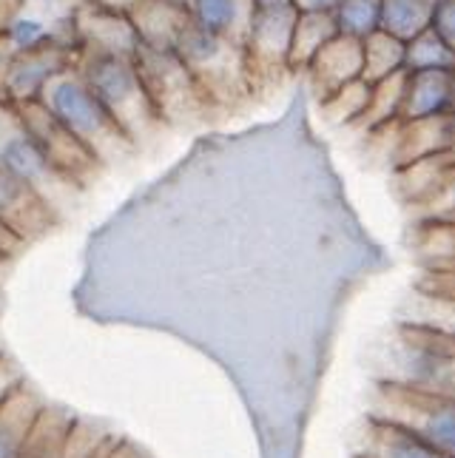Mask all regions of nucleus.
Listing matches in <instances>:
<instances>
[{"mask_svg":"<svg viewBox=\"0 0 455 458\" xmlns=\"http://www.w3.org/2000/svg\"><path fill=\"white\" fill-rule=\"evenodd\" d=\"M373 382L455 396V336L430 325L399 319L375 356Z\"/></svg>","mask_w":455,"mask_h":458,"instance_id":"1","label":"nucleus"},{"mask_svg":"<svg viewBox=\"0 0 455 458\" xmlns=\"http://www.w3.org/2000/svg\"><path fill=\"white\" fill-rule=\"evenodd\" d=\"M77 72L120 123V129L134 140V146H139V140L154 137L165 125L134 57L80 49Z\"/></svg>","mask_w":455,"mask_h":458,"instance_id":"2","label":"nucleus"},{"mask_svg":"<svg viewBox=\"0 0 455 458\" xmlns=\"http://www.w3.org/2000/svg\"><path fill=\"white\" fill-rule=\"evenodd\" d=\"M43 103L103 165L134 154L137 148L134 140L120 129V123L112 117V112H108L97 94L86 86L77 66L63 72L57 81L46 89Z\"/></svg>","mask_w":455,"mask_h":458,"instance_id":"3","label":"nucleus"},{"mask_svg":"<svg viewBox=\"0 0 455 458\" xmlns=\"http://www.w3.org/2000/svg\"><path fill=\"white\" fill-rule=\"evenodd\" d=\"M174 52L194 74L208 106H228L242 94L254 91L257 81L242 43H233L223 35L188 21Z\"/></svg>","mask_w":455,"mask_h":458,"instance_id":"4","label":"nucleus"},{"mask_svg":"<svg viewBox=\"0 0 455 458\" xmlns=\"http://www.w3.org/2000/svg\"><path fill=\"white\" fill-rule=\"evenodd\" d=\"M367 413L413 430L433 447L455 458V396L373 382Z\"/></svg>","mask_w":455,"mask_h":458,"instance_id":"5","label":"nucleus"},{"mask_svg":"<svg viewBox=\"0 0 455 458\" xmlns=\"http://www.w3.org/2000/svg\"><path fill=\"white\" fill-rule=\"evenodd\" d=\"M0 163L12 174H18L26 185L35 188L57 214L63 205L77 197V191H83L80 185H74L52 165V160L38 146L35 134L23 123L21 112L4 100H0Z\"/></svg>","mask_w":455,"mask_h":458,"instance_id":"6","label":"nucleus"},{"mask_svg":"<svg viewBox=\"0 0 455 458\" xmlns=\"http://www.w3.org/2000/svg\"><path fill=\"white\" fill-rule=\"evenodd\" d=\"M134 63L139 74H143L163 123H180L211 108L199 83L194 81V74L188 72L174 49H154V46H146L139 40Z\"/></svg>","mask_w":455,"mask_h":458,"instance_id":"7","label":"nucleus"},{"mask_svg":"<svg viewBox=\"0 0 455 458\" xmlns=\"http://www.w3.org/2000/svg\"><path fill=\"white\" fill-rule=\"evenodd\" d=\"M77 46H49V49L23 52L0 63V100L9 106L40 103L63 72L77 66Z\"/></svg>","mask_w":455,"mask_h":458,"instance_id":"8","label":"nucleus"},{"mask_svg":"<svg viewBox=\"0 0 455 458\" xmlns=\"http://www.w3.org/2000/svg\"><path fill=\"white\" fill-rule=\"evenodd\" d=\"M14 108L21 112L23 123L29 125V131L35 134L38 146L43 148V154L49 157L52 165L63 174V177H69L80 188H86L94 177H97L103 163L49 112V108H46L43 100L29 103V106H14Z\"/></svg>","mask_w":455,"mask_h":458,"instance_id":"9","label":"nucleus"},{"mask_svg":"<svg viewBox=\"0 0 455 458\" xmlns=\"http://www.w3.org/2000/svg\"><path fill=\"white\" fill-rule=\"evenodd\" d=\"M296 21H299V9L293 4L254 9L245 38V55L250 63V72H254V81L274 77L279 72H291Z\"/></svg>","mask_w":455,"mask_h":458,"instance_id":"10","label":"nucleus"},{"mask_svg":"<svg viewBox=\"0 0 455 458\" xmlns=\"http://www.w3.org/2000/svg\"><path fill=\"white\" fill-rule=\"evenodd\" d=\"M108 436L112 433H103L66 410L46 404L29 438L26 458H94Z\"/></svg>","mask_w":455,"mask_h":458,"instance_id":"11","label":"nucleus"},{"mask_svg":"<svg viewBox=\"0 0 455 458\" xmlns=\"http://www.w3.org/2000/svg\"><path fill=\"white\" fill-rule=\"evenodd\" d=\"M57 219L60 214L35 188L0 163V223L23 236L26 242H35L38 236L57 225Z\"/></svg>","mask_w":455,"mask_h":458,"instance_id":"12","label":"nucleus"},{"mask_svg":"<svg viewBox=\"0 0 455 458\" xmlns=\"http://www.w3.org/2000/svg\"><path fill=\"white\" fill-rule=\"evenodd\" d=\"M74 26H77V43L80 49L94 52H112L134 57L139 49V31L131 21V14L105 9L97 4H88L74 12Z\"/></svg>","mask_w":455,"mask_h":458,"instance_id":"13","label":"nucleus"},{"mask_svg":"<svg viewBox=\"0 0 455 458\" xmlns=\"http://www.w3.org/2000/svg\"><path fill=\"white\" fill-rule=\"evenodd\" d=\"M350 458H452V455L433 447L430 441L401 428L396 421L367 413L362 428L356 433Z\"/></svg>","mask_w":455,"mask_h":458,"instance_id":"14","label":"nucleus"},{"mask_svg":"<svg viewBox=\"0 0 455 458\" xmlns=\"http://www.w3.org/2000/svg\"><path fill=\"white\" fill-rule=\"evenodd\" d=\"M308 81L316 91L319 103L324 98H331L333 91L341 86H348L358 77H365V40H356L348 35H339L324 46V49L310 60V66L305 69Z\"/></svg>","mask_w":455,"mask_h":458,"instance_id":"15","label":"nucleus"},{"mask_svg":"<svg viewBox=\"0 0 455 458\" xmlns=\"http://www.w3.org/2000/svg\"><path fill=\"white\" fill-rule=\"evenodd\" d=\"M452 114V72H407L399 123Z\"/></svg>","mask_w":455,"mask_h":458,"instance_id":"16","label":"nucleus"},{"mask_svg":"<svg viewBox=\"0 0 455 458\" xmlns=\"http://www.w3.org/2000/svg\"><path fill=\"white\" fill-rule=\"evenodd\" d=\"M43 407V399L26 382L0 404V458H26Z\"/></svg>","mask_w":455,"mask_h":458,"instance_id":"17","label":"nucleus"},{"mask_svg":"<svg viewBox=\"0 0 455 458\" xmlns=\"http://www.w3.org/2000/svg\"><path fill=\"white\" fill-rule=\"evenodd\" d=\"M129 14L139 31V40L154 49H174L185 23L191 21L185 6L168 4V0H137Z\"/></svg>","mask_w":455,"mask_h":458,"instance_id":"18","label":"nucleus"},{"mask_svg":"<svg viewBox=\"0 0 455 458\" xmlns=\"http://www.w3.org/2000/svg\"><path fill=\"white\" fill-rule=\"evenodd\" d=\"M188 14L197 26L245 46L248 26L254 18V4L250 0H191Z\"/></svg>","mask_w":455,"mask_h":458,"instance_id":"19","label":"nucleus"},{"mask_svg":"<svg viewBox=\"0 0 455 458\" xmlns=\"http://www.w3.org/2000/svg\"><path fill=\"white\" fill-rule=\"evenodd\" d=\"M401 319L430 325L455 336V288L418 282L416 293L410 296V302H407V310L401 313Z\"/></svg>","mask_w":455,"mask_h":458,"instance_id":"20","label":"nucleus"},{"mask_svg":"<svg viewBox=\"0 0 455 458\" xmlns=\"http://www.w3.org/2000/svg\"><path fill=\"white\" fill-rule=\"evenodd\" d=\"M339 35L333 12H299L291 49V72H305L327 43Z\"/></svg>","mask_w":455,"mask_h":458,"instance_id":"21","label":"nucleus"},{"mask_svg":"<svg viewBox=\"0 0 455 458\" xmlns=\"http://www.w3.org/2000/svg\"><path fill=\"white\" fill-rule=\"evenodd\" d=\"M404 86H407V72H396L384 77V81L373 83V94H370V106L358 123V129L367 131H382L387 125L399 123L401 117V103H404Z\"/></svg>","mask_w":455,"mask_h":458,"instance_id":"22","label":"nucleus"},{"mask_svg":"<svg viewBox=\"0 0 455 458\" xmlns=\"http://www.w3.org/2000/svg\"><path fill=\"white\" fill-rule=\"evenodd\" d=\"M433 23V6L427 0H382V31L404 43L418 38Z\"/></svg>","mask_w":455,"mask_h":458,"instance_id":"23","label":"nucleus"},{"mask_svg":"<svg viewBox=\"0 0 455 458\" xmlns=\"http://www.w3.org/2000/svg\"><path fill=\"white\" fill-rule=\"evenodd\" d=\"M404 72H455V46L430 26L407 43Z\"/></svg>","mask_w":455,"mask_h":458,"instance_id":"24","label":"nucleus"},{"mask_svg":"<svg viewBox=\"0 0 455 458\" xmlns=\"http://www.w3.org/2000/svg\"><path fill=\"white\" fill-rule=\"evenodd\" d=\"M404 57L407 43L379 29L365 40V77L370 83H375L396 72H404Z\"/></svg>","mask_w":455,"mask_h":458,"instance_id":"25","label":"nucleus"},{"mask_svg":"<svg viewBox=\"0 0 455 458\" xmlns=\"http://www.w3.org/2000/svg\"><path fill=\"white\" fill-rule=\"evenodd\" d=\"M370 94H373V83L367 77H358V81L333 91L331 98H324L322 112L336 125H358L370 106Z\"/></svg>","mask_w":455,"mask_h":458,"instance_id":"26","label":"nucleus"},{"mask_svg":"<svg viewBox=\"0 0 455 458\" xmlns=\"http://www.w3.org/2000/svg\"><path fill=\"white\" fill-rule=\"evenodd\" d=\"M341 35L367 40L382 29V0H341L333 9Z\"/></svg>","mask_w":455,"mask_h":458,"instance_id":"27","label":"nucleus"},{"mask_svg":"<svg viewBox=\"0 0 455 458\" xmlns=\"http://www.w3.org/2000/svg\"><path fill=\"white\" fill-rule=\"evenodd\" d=\"M418 208L421 219H430V223H450V219H455V163L447 168L444 180L438 182L435 191Z\"/></svg>","mask_w":455,"mask_h":458,"instance_id":"28","label":"nucleus"},{"mask_svg":"<svg viewBox=\"0 0 455 458\" xmlns=\"http://www.w3.org/2000/svg\"><path fill=\"white\" fill-rule=\"evenodd\" d=\"M421 254L433 259H444L455 254V219L450 223H430V219H421Z\"/></svg>","mask_w":455,"mask_h":458,"instance_id":"29","label":"nucleus"},{"mask_svg":"<svg viewBox=\"0 0 455 458\" xmlns=\"http://www.w3.org/2000/svg\"><path fill=\"white\" fill-rule=\"evenodd\" d=\"M94 458H151L143 447L134 445L131 438L125 436H108L103 441V447L94 453Z\"/></svg>","mask_w":455,"mask_h":458,"instance_id":"30","label":"nucleus"},{"mask_svg":"<svg viewBox=\"0 0 455 458\" xmlns=\"http://www.w3.org/2000/svg\"><path fill=\"white\" fill-rule=\"evenodd\" d=\"M430 26L450 46H455V0H442V4L433 6V23Z\"/></svg>","mask_w":455,"mask_h":458,"instance_id":"31","label":"nucleus"},{"mask_svg":"<svg viewBox=\"0 0 455 458\" xmlns=\"http://www.w3.org/2000/svg\"><path fill=\"white\" fill-rule=\"evenodd\" d=\"M421 282H427V285H442V288H455V254L427 262V274L421 276Z\"/></svg>","mask_w":455,"mask_h":458,"instance_id":"32","label":"nucleus"},{"mask_svg":"<svg viewBox=\"0 0 455 458\" xmlns=\"http://www.w3.org/2000/svg\"><path fill=\"white\" fill-rule=\"evenodd\" d=\"M23 382H26V376L21 373V368H14L9 356H0V404H4Z\"/></svg>","mask_w":455,"mask_h":458,"instance_id":"33","label":"nucleus"},{"mask_svg":"<svg viewBox=\"0 0 455 458\" xmlns=\"http://www.w3.org/2000/svg\"><path fill=\"white\" fill-rule=\"evenodd\" d=\"M26 240L23 236H18L12 228H6L4 223H0V259H6L9 265L21 257V250H26Z\"/></svg>","mask_w":455,"mask_h":458,"instance_id":"34","label":"nucleus"},{"mask_svg":"<svg viewBox=\"0 0 455 458\" xmlns=\"http://www.w3.org/2000/svg\"><path fill=\"white\" fill-rule=\"evenodd\" d=\"M299 12H333L341 0H291Z\"/></svg>","mask_w":455,"mask_h":458,"instance_id":"35","label":"nucleus"},{"mask_svg":"<svg viewBox=\"0 0 455 458\" xmlns=\"http://www.w3.org/2000/svg\"><path fill=\"white\" fill-rule=\"evenodd\" d=\"M26 0H0V31H4V26L23 9Z\"/></svg>","mask_w":455,"mask_h":458,"instance_id":"36","label":"nucleus"},{"mask_svg":"<svg viewBox=\"0 0 455 458\" xmlns=\"http://www.w3.org/2000/svg\"><path fill=\"white\" fill-rule=\"evenodd\" d=\"M447 157L455 163V112L450 114V143H447Z\"/></svg>","mask_w":455,"mask_h":458,"instance_id":"37","label":"nucleus"},{"mask_svg":"<svg viewBox=\"0 0 455 458\" xmlns=\"http://www.w3.org/2000/svg\"><path fill=\"white\" fill-rule=\"evenodd\" d=\"M250 4H254V9H271V6H285L291 0H250Z\"/></svg>","mask_w":455,"mask_h":458,"instance_id":"38","label":"nucleus"},{"mask_svg":"<svg viewBox=\"0 0 455 458\" xmlns=\"http://www.w3.org/2000/svg\"><path fill=\"white\" fill-rule=\"evenodd\" d=\"M6 271H9V262H6V259H0V282H4Z\"/></svg>","mask_w":455,"mask_h":458,"instance_id":"39","label":"nucleus"},{"mask_svg":"<svg viewBox=\"0 0 455 458\" xmlns=\"http://www.w3.org/2000/svg\"><path fill=\"white\" fill-rule=\"evenodd\" d=\"M168 4H177V6H185L188 9V4H191V0H168Z\"/></svg>","mask_w":455,"mask_h":458,"instance_id":"40","label":"nucleus"},{"mask_svg":"<svg viewBox=\"0 0 455 458\" xmlns=\"http://www.w3.org/2000/svg\"><path fill=\"white\" fill-rule=\"evenodd\" d=\"M452 112H455V72H452Z\"/></svg>","mask_w":455,"mask_h":458,"instance_id":"41","label":"nucleus"},{"mask_svg":"<svg viewBox=\"0 0 455 458\" xmlns=\"http://www.w3.org/2000/svg\"><path fill=\"white\" fill-rule=\"evenodd\" d=\"M427 4H430V6H435V4H442V0H427Z\"/></svg>","mask_w":455,"mask_h":458,"instance_id":"42","label":"nucleus"},{"mask_svg":"<svg viewBox=\"0 0 455 458\" xmlns=\"http://www.w3.org/2000/svg\"><path fill=\"white\" fill-rule=\"evenodd\" d=\"M0 308H4V293H0Z\"/></svg>","mask_w":455,"mask_h":458,"instance_id":"43","label":"nucleus"},{"mask_svg":"<svg viewBox=\"0 0 455 458\" xmlns=\"http://www.w3.org/2000/svg\"><path fill=\"white\" fill-rule=\"evenodd\" d=\"M49 4H63V0H49Z\"/></svg>","mask_w":455,"mask_h":458,"instance_id":"44","label":"nucleus"},{"mask_svg":"<svg viewBox=\"0 0 455 458\" xmlns=\"http://www.w3.org/2000/svg\"><path fill=\"white\" fill-rule=\"evenodd\" d=\"M0 356H6V353H4V347H0Z\"/></svg>","mask_w":455,"mask_h":458,"instance_id":"45","label":"nucleus"}]
</instances>
